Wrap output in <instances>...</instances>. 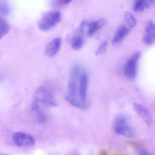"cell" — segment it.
I'll return each mask as SVG.
<instances>
[{"label": "cell", "mask_w": 155, "mask_h": 155, "mask_svg": "<svg viewBox=\"0 0 155 155\" xmlns=\"http://www.w3.org/2000/svg\"><path fill=\"white\" fill-rule=\"evenodd\" d=\"M12 140L20 147H31L35 144V139L31 135L23 132H16L13 134Z\"/></svg>", "instance_id": "6"}, {"label": "cell", "mask_w": 155, "mask_h": 155, "mask_svg": "<svg viewBox=\"0 0 155 155\" xmlns=\"http://www.w3.org/2000/svg\"><path fill=\"white\" fill-rule=\"evenodd\" d=\"M155 0H136L134 10L136 12H141L153 5Z\"/></svg>", "instance_id": "13"}, {"label": "cell", "mask_w": 155, "mask_h": 155, "mask_svg": "<svg viewBox=\"0 0 155 155\" xmlns=\"http://www.w3.org/2000/svg\"><path fill=\"white\" fill-rule=\"evenodd\" d=\"M143 41L148 45L155 43V24L152 21L148 22L146 27Z\"/></svg>", "instance_id": "9"}, {"label": "cell", "mask_w": 155, "mask_h": 155, "mask_svg": "<svg viewBox=\"0 0 155 155\" xmlns=\"http://www.w3.org/2000/svg\"><path fill=\"white\" fill-rule=\"evenodd\" d=\"M61 45V38H55L48 43L45 48V53L48 57H53L59 52Z\"/></svg>", "instance_id": "10"}, {"label": "cell", "mask_w": 155, "mask_h": 155, "mask_svg": "<svg viewBox=\"0 0 155 155\" xmlns=\"http://www.w3.org/2000/svg\"><path fill=\"white\" fill-rule=\"evenodd\" d=\"M10 31V26L6 20L0 16V40Z\"/></svg>", "instance_id": "14"}, {"label": "cell", "mask_w": 155, "mask_h": 155, "mask_svg": "<svg viewBox=\"0 0 155 155\" xmlns=\"http://www.w3.org/2000/svg\"><path fill=\"white\" fill-rule=\"evenodd\" d=\"M88 76L86 72H83L80 76L78 87L79 101L85 109L87 108V91L88 88Z\"/></svg>", "instance_id": "5"}, {"label": "cell", "mask_w": 155, "mask_h": 155, "mask_svg": "<svg viewBox=\"0 0 155 155\" xmlns=\"http://www.w3.org/2000/svg\"><path fill=\"white\" fill-rule=\"evenodd\" d=\"M141 56L140 52H137L127 61L125 65L124 74L129 79H134L136 76L137 63Z\"/></svg>", "instance_id": "7"}, {"label": "cell", "mask_w": 155, "mask_h": 155, "mask_svg": "<svg viewBox=\"0 0 155 155\" xmlns=\"http://www.w3.org/2000/svg\"><path fill=\"white\" fill-rule=\"evenodd\" d=\"M107 45V42L104 41V42H102L99 45V46L97 48V51L96 52V55L98 56L104 53L106 50Z\"/></svg>", "instance_id": "18"}, {"label": "cell", "mask_w": 155, "mask_h": 155, "mask_svg": "<svg viewBox=\"0 0 155 155\" xmlns=\"http://www.w3.org/2000/svg\"><path fill=\"white\" fill-rule=\"evenodd\" d=\"M10 12V7L5 0H0V13L7 15Z\"/></svg>", "instance_id": "16"}, {"label": "cell", "mask_w": 155, "mask_h": 155, "mask_svg": "<svg viewBox=\"0 0 155 155\" xmlns=\"http://www.w3.org/2000/svg\"><path fill=\"white\" fill-rule=\"evenodd\" d=\"M65 0H52V5L54 6H57L62 3Z\"/></svg>", "instance_id": "19"}, {"label": "cell", "mask_w": 155, "mask_h": 155, "mask_svg": "<svg viewBox=\"0 0 155 155\" xmlns=\"http://www.w3.org/2000/svg\"><path fill=\"white\" fill-rule=\"evenodd\" d=\"M106 20L104 19H100L98 21L91 22L87 24V35L88 36H92L101 29L106 23Z\"/></svg>", "instance_id": "11"}, {"label": "cell", "mask_w": 155, "mask_h": 155, "mask_svg": "<svg viewBox=\"0 0 155 155\" xmlns=\"http://www.w3.org/2000/svg\"><path fill=\"white\" fill-rule=\"evenodd\" d=\"M57 103L52 91L46 86H41L35 91L32 104V109L36 116V119L41 124L47 121L45 113L47 108L56 106Z\"/></svg>", "instance_id": "1"}, {"label": "cell", "mask_w": 155, "mask_h": 155, "mask_svg": "<svg viewBox=\"0 0 155 155\" xmlns=\"http://www.w3.org/2000/svg\"><path fill=\"white\" fill-rule=\"evenodd\" d=\"M84 44V39L83 36L80 35L74 36L71 42L72 48L74 50L81 49Z\"/></svg>", "instance_id": "15"}, {"label": "cell", "mask_w": 155, "mask_h": 155, "mask_svg": "<svg viewBox=\"0 0 155 155\" xmlns=\"http://www.w3.org/2000/svg\"><path fill=\"white\" fill-rule=\"evenodd\" d=\"M124 16L127 24L130 27H133L135 26L137 24V20L132 14L128 12H126Z\"/></svg>", "instance_id": "17"}, {"label": "cell", "mask_w": 155, "mask_h": 155, "mask_svg": "<svg viewBox=\"0 0 155 155\" xmlns=\"http://www.w3.org/2000/svg\"><path fill=\"white\" fill-rule=\"evenodd\" d=\"M129 32V29L127 26L123 25L118 28L115 34L112 41L114 45L118 44L127 35Z\"/></svg>", "instance_id": "12"}, {"label": "cell", "mask_w": 155, "mask_h": 155, "mask_svg": "<svg viewBox=\"0 0 155 155\" xmlns=\"http://www.w3.org/2000/svg\"><path fill=\"white\" fill-rule=\"evenodd\" d=\"M72 0H65V2H64V3H65L66 4H68L70 3Z\"/></svg>", "instance_id": "20"}, {"label": "cell", "mask_w": 155, "mask_h": 155, "mask_svg": "<svg viewBox=\"0 0 155 155\" xmlns=\"http://www.w3.org/2000/svg\"><path fill=\"white\" fill-rule=\"evenodd\" d=\"M62 14L60 12H51L45 14L39 22L38 27L44 32L50 31L60 23L61 20Z\"/></svg>", "instance_id": "4"}, {"label": "cell", "mask_w": 155, "mask_h": 155, "mask_svg": "<svg viewBox=\"0 0 155 155\" xmlns=\"http://www.w3.org/2000/svg\"><path fill=\"white\" fill-rule=\"evenodd\" d=\"M114 129L116 133L127 138H133L135 135L134 131L129 125L127 118L124 115L118 116L115 118Z\"/></svg>", "instance_id": "3"}, {"label": "cell", "mask_w": 155, "mask_h": 155, "mask_svg": "<svg viewBox=\"0 0 155 155\" xmlns=\"http://www.w3.org/2000/svg\"><path fill=\"white\" fill-rule=\"evenodd\" d=\"M81 75V67L78 65H74L70 72L68 92L65 98L66 101L73 106L82 110H85V108L80 103L78 97L77 83Z\"/></svg>", "instance_id": "2"}, {"label": "cell", "mask_w": 155, "mask_h": 155, "mask_svg": "<svg viewBox=\"0 0 155 155\" xmlns=\"http://www.w3.org/2000/svg\"><path fill=\"white\" fill-rule=\"evenodd\" d=\"M134 109L136 113L144 120L147 125L150 126L153 123V117L149 110L140 104L134 103Z\"/></svg>", "instance_id": "8"}]
</instances>
